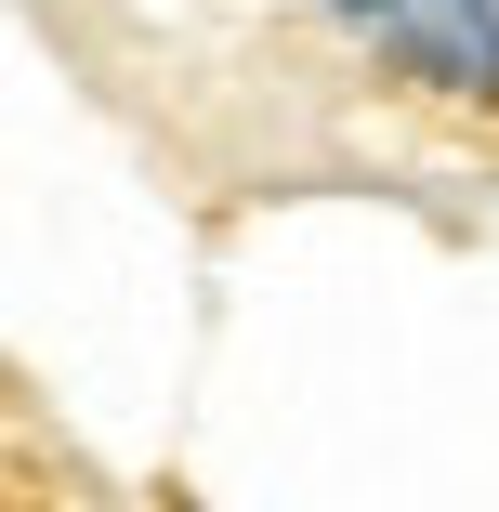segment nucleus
Instances as JSON below:
<instances>
[{
	"label": "nucleus",
	"mask_w": 499,
	"mask_h": 512,
	"mask_svg": "<svg viewBox=\"0 0 499 512\" xmlns=\"http://www.w3.org/2000/svg\"><path fill=\"white\" fill-rule=\"evenodd\" d=\"M316 27L408 106L499 119V0H316Z\"/></svg>",
	"instance_id": "f257e3e1"
}]
</instances>
